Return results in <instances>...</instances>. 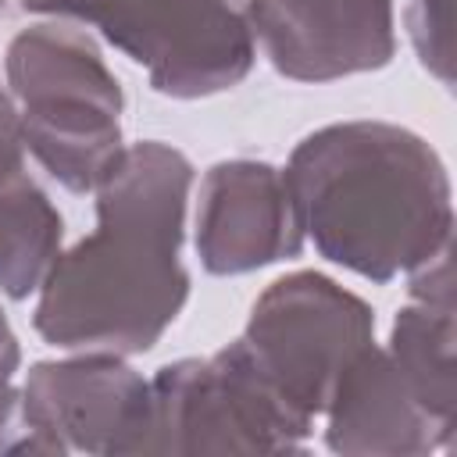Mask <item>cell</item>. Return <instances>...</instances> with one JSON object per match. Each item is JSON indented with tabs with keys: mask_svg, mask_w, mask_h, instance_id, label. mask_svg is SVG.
I'll return each mask as SVG.
<instances>
[{
	"mask_svg": "<svg viewBox=\"0 0 457 457\" xmlns=\"http://www.w3.org/2000/svg\"><path fill=\"white\" fill-rule=\"evenodd\" d=\"M193 164L168 143L125 146L96 186V232L39 282L36 332L64 350L146 353L189 296L182 221Z\"/></svg>",
	"mask_w": 457,
	"mask_h": 457,
	"instance_id": "cell-1",
	"label": "cell"
},
{
	"mask_svg": "<svg viewBox=\"0 0 457 457\" xmlns=\"http://www.w3.org/2000/svg\"><path fill=\"white\" fill-rule=\"evenodd\" d=\"M282 175L318 253L371 282L418 271L450 246V175L411 129L325 125L296 143Z\"/></svg>",
	"mask_w": 457,
	"mask_h": 457,
	"instance_id": "cell-2",
	"label": "cell"
},
{
	"mask_svg": "<svg viewBox=\"0 0 457 457\" xmlns=\"http://www.w3.org/2000/svg\"><path fill=\"white\" fill-rule=\"evenodd\" d=\"M7 82L25 146L71 193H89L121 157V86L89 32L43 21L7 46Z\"/></svg>",
	"mask_w": 457,
	"mask_h": 457,
	"instance_id": "cell-3",
	"label": "cell"
},
{
	"mask_svg": "<svg viewBox=\"0 0 457 457\" xmlns=\"http://www.w3.org/2000/svg\"><path fill=\"white\" fill-rule=\"evenodd\" d=\"M21 7L100 29L146 68L157 93L179 100L232 89L253 64L239 0H21Z\"/></svg>",
	"mask_w": 457,
	"mask_h": 457,
	"instance_id": "cell-4",
	"label": "cell"
},
{
	"mask_svg": "<svg viewBox=\"0 0 457 457\" xmlns=\"http://www.w3.org/2000/svg\"><path fill=\"white\" fill-rule=\"evenodd\" d=\"M150 389L146 453H282L303 450L311 436V421L268 386L239 339L214 357L161 368Z\"/></svg>",
	"mask_w": 457,
	"mask_h": 457,
	"instance_id": "cell-5",
	"label": "cell"
},
{
	"mask_svg": "<svg viewBox=\"0 0 457 457\" xmlns=\"http://www.w3.org/2000/svg\"><path fill=\"white\" fill-rule=\"evenodd\" d=\"M371 307L318 271H293L271 282L239 336V346L268 386L307 421L325 414L336 378L368 346Z\"/></svg>",
	"mask_w": 457,
	"mask_h": 457,
	"instance_id": "cell-6",
	"label": "cell"
},
{
	"mask_svg": "<svg viewBox=\"0 0 457 457\" xmlns=\"http://www.w3.org/2000/svg\"><path fill=\"white\" fill-rule=\"evenodd\" d=\"M21 453H146L154 432L150 382L111 350L43 361L21 389Z\"/></svg>",
	"mask_w": 457,
	"mask_h": 457,
	"instance_id": "cell-7",
	"label": "cell"
},
{
	"mask_svg": "<svg viewBox=\"0 0 457 457\" xmlns=\"http://www.w3.org/2000/svg\"><path fill=\"white\" fill-rule=\"evenodd\" d=\"M250 36L296 82H332L386 68L396 54L393 0H246Z\"/></svg>",
	"mask_w": 457,
	"mask_h": 457,
	"instance_id": "cell-8",
	"label": "cell"
},
{
	"mask_svg": "<svg viewBox=\"0 0 457 457\" xmlns=\"http://www.w3.org/2000/svg\"><path fill=\"white\" fill-rule=\"evenodd\" d=\"M303 250L286 175L264 161H221L204 175L196 253L211 275H243Z\"/></svg>",
	"mask_w": 457,
	"mask_h": 457,
	"instance_id": "cell-9",
	"label": "cell"
},
{
	"mask_svg": "<svg viewBox=\"0 0 457 457\" xmlns=\"http://www.w3.org/2000/svg\"><path fill=\"white\" fill-rule=\"evenodd\" d=\"M325 443L353 457H418L450 446V432L436 425L386 350L368 343L336 378L325 403Z\"/></svg>",
	"mask_w": 457,
	"mask_h": 457,
	"instance_id": "cell-10",
	"label": "cell"
},
{
	"mask_svg": "<svg viewBox=\"0 0 457 457\" xmlns=\"http://www.w3.org/2000/svg\"><path fill=\"white\" fill-rule=\"evenodd\" d=\"M411 303L396 314L389 361L421 411L453 436V264L450 246L411 271Z\"/></svg>",
	"mask_w": 457,
	"mask_h": 457,
	"instance_id": "cell-11",
	"label": "cell"
},
{
	"mask_svg": "<svg viewBox=\"0 0 457 457\" xmlns=\"http://www.w3.org/2000/svg\"><path fill=\"white\" fill-rule=\"evenodd\" d=\"M61 214L25 171V139L11 96L0 89V289L29 296L61 250Z\"/></svg>",
	"mask_w": 457,
	"mask_h": 457,
	"instance_id": "cell-12",
	"label": "cell"
},
{
	"mask_svg": "<svg viewBox=\"0 0 457 457\" xmlns=\"http://www.w3.org/2000/svg\"><path fill=\"white\" fill-rule=\"evenodd\" d=\"M411 43L421 64L443 82H453V0H414L407 11Z\"/></svg>",
	"mask_w": 457,
	"mask_h": 457,
	"instance_id": "cell-13",
	"label": "cell"
},
{
	"mask_svg": "<svg viewBox=\"0 0 457 457\" xmlns=\"http://www.w3.org/2000/svg\"><path fill=\"white\" fill-rule=\"evenodd\" d=\"M21 364L18 339L0 311V453H21L25 446V428H21V393L14 389V371Z\"/></svg>",
	"mask_w": 457,
	"mask_h": 457,
	"instance_id": "cell-14",
	"label": "cell"
},
{
	"mask_svg": "<svg viewBox=\"0 0 457 457\" xmlns=\"http://www.w3.org/2000/svg\"><path fill=\"white\" fill-rule=\"evenodd\" d=\"M4 7H7V0H0V11H4Z\"/></svg>",
	"mask_w": 457,
	"mask_h": 457,
	"instance_id": "cell-15",
	"label": "cell"
}]
</instances>
